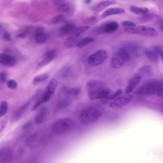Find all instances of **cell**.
<instances>
[{
    "instance_id": "6",
    "label": "cell",
    "mask_w": 163,
    "mask_h": 163,
    "mask_svg": "<svg viewBox=\"0 0 163 163\" xmlns=\"http://www.w3.org/2000/svg\"><path fill=\"white\" fill-rule=\"evenodd\" d=\"M54 4L56 6L58 10L71 16L74 13L75 7L74 3L70 0H52Z\"/></svg>"
},
{
    "instance_id": "50",
    "label": "cell",
    "mask_w": 163,
    "mask_h": 163,
    "mask_svg": "<svg viewBox=\"0 0 163 163\" xmlns=\"http://www.w3.org/2000/svg\"><path fill=\"white\" fill-rule=\"evenodd\" d=\"M162 1L163 2V0H162Z\"/></svg>"
},
{
    "instance_id": "22",
    "label": "cell",
    "mask_w": 163,
    "mask_h": 163,
    "mask_svg": "<svg viewBox=\"0 0 163 163\" xmlns=\"http://www.w3.org/2000/svg\"><path fill=\"white\" fill-rule=\"evenodd\" d=\"M48 115V110L46 108H43L39 111L35 118V123L37 125L44 123L46 121Z\"/></svg>"
},
{
    "instance_id": "31",
    "label": "cell",
    "mask_w": 163,
    "mask_h": 163,
    "mask_svg": "<svg viewBox=\"0 0 163 163\" xmlns=\"http://www.w3.org/2000/svg\"><path fill=\"white\" fill-rule=\"evenodd\" d=\"M38 136V133H36L30 135L25 140V145L29 146L32 145L36 140Z\"/></svg>"
},
{
    "instance_id": "17",
    "label": "cell",
    "mask_w": 163,
    "mask_h": 163,
    "mask_svg": "<svg viewBox=\"0 0 163 163\" xmlns=\"http://www.w3.org/2000/svg\"><path fill=\"white\" fill-rule=\"evenodd\" d=\"M125 12V10L123 8L118 7L109 8L102 14L101 16V18L102 19H105L109 16L121 14L124 13Z\"/></svg>"
},
{
    "instance_id": "34",
    "label": "cell",
    "mask_w": 163,
    "mask_h": 163,
    "mask_svg": "<svg viewBox=\"0 0 163 163\" xmlns=\"http://www.w3.org/2000/svg\"><path fill=\"white\" fill-rule=\"evenodd\" d=\"M72 69V67H66L64 70L62 74V76L64 78H69L72 76L73 74Z\"/></svg>"
},
{
    "instance_id": "19",
    "label": "cell",
    "mask_w": 163,
    "mask_h": 163,
    "mask_svg": "<svg viewBox=\"0 0 163 163\" xmlns=\"http://www.w3.org/2000/svg\"><path fill=\"white\" fill-rule=\"evenodd\" d=\"M57 84V80L55 79H52L48 85L44 94L51 98L52 97L55 92Z\"/></svg>"
},
{
    "instance_id": "3",
    "label": "cell",
    "mask_w": 163,
    "mask_h": 163,
    "mask_svg": "<svg viewBox=\"0 0 163 163\" xmlns=\"http://www.w3.org/2000/svg\"><path fill=\"white\" fill-rule=\"evenodd\" d=\"M74 124L72 120L70 118H64L58 119L53 123L51 126L52 131L57 134H63L71 130Z\"/></svg>"
},
{
    "instance_id": "39",
    "label": "cell",
    "mask_w": 163,
    "mask_h": 163,
    "mask_svg": "<svg viewBox=\"0 0 163 163\" xmlns=\"http://www.w3.org/2000/svg\"><path fill=\"white\" fill-rule=\"evenodd\" d=\"M7 119L6 117L4 118L0 122V132L1 133L4 129L7 123Z\"/></svg>"
},
{
    "instance_id": "38",
    "label": "cell",
    "mask_w": 163,
    "mask_h": 163,
    "mask_svg": "<svg viewBox=\"0 0 163 163\" xmlns=\"http://www.w3.org/2000/svg\"><path fill=\"white\" fill-rule=\"evenodd\" d=\"M121 24L123 26L126 27H132L136 26V24L134 22L129 21H124Z\"/></svg>"
},
{
    "instance_id": "40",
    "label": "cell",
    "mask_w": 163,
    "mask_h": 163,
    "mask_svg": "<svg viewBox=\"0 0 163 163\" xmlns=\"http://www.w3.org/2000/svg\"><path fill=\"white\" fill-rule=\"evenodd\" d=\"M140 71L143 74H148L151 72V68L149 65L144 66L141 68Z\"/></svg>"
},
{
    "instance_id": "27",
    "label": "cell",
    "mask_w": 163,
    "mask_h": 163,
    "mask_svg": "<svg viewBox=\"0 0 163 163\" xmlns=\"http://www.w3.org/2000/svg\"><path fill=\"white\" fill-rule=\"evenodd\" d=\"M94 39L90 37L84 38L79 41L76 44L77 47L81 48L86 45L89 44L94 41Z\"/></svg>"
},
{
    "instance_id": "1",
    "label": "cell",
    "mask_w": 163,
    "mask_h": 163,
    "mask_svg": "<svg viewBox=\"0 0 163 163\" xmlns=\"http://www.w3.org/2000/svg\"><path fill=\"white\" fill-rule=\"evenodd\" d=\"M130 55L125 48H121L116 50L111 58V66L114 69L122 67L130 59Z\"/></svg>"
},
{
    "instance_id": "44",
    "label": "cell",
    "mask_w": 163,
    "mask_h": 163,
    "mask_svg": "<svg viewBox=\"0 0 163 163\" xmlns=\"http://www.w3.org/2000/svg\"><path fill=\"white\" fill-rule=\"evenodd\" d=\"M7 75L4 72H2L0 74V82L1 83H4L6 79Z\"/></svg>"
},
{
    "instance_id": "42",
    "label": "cell",
    "mask_w": 163,
    "mask_h": 163,
    "mask_svg": "<svg viewBox=\"0 0 163 163\" xmlns=\"http://www.w3.org/2000/svg\"><path fill=\"white\" fill-rule=\"evenodd\" d=\"M3 37L5 40L7 41H10L11 40L10 34L5 31H3Z\"/></svg>"
},
{
    "instance_id": "32",
    "label": "cell",
    "mask_w": 163,
    "mask_h": 163,
    "mask_svg": "<svg viewBox=\"0 0 163 163\" xmlns=\"http://www.w3.org/2000/svg\"><path fill=\"white\" fill-rule=\"evenodd\" d=\"M8 111L7 103L6 101H2L0 106V116L2 117L6 114Z\"/></svg>"
},
{
    "instance_id": "16",
    "label": "cell",
    "mask_w": 163,
    "mask_h": 163,
    "mask_svg": "<svg viewBox=\"0 0 163 163\" xmlns=\"http://www.w3.org/2000/svg\"><path fill=\"white\" fill-rule=\"evenodd\" d=\"M76 28L75 24L67 23L63 25L59 30L60 36L64 37L72 34Z\"/></svg>"
},
{
    "instance_id": "25",
    "label": "cell",
    "mask_w": 163,
    "mask_h": 163,
    "mask_svg": "<svg viewBox=\"0 0 163 163\" xmlns=\"http://www.w3.org/2000/svg\"><path fill=\"white\" fill-rule=\"evenodd\" d=\"M130 9L132 13L137 15H147L149 13V10L147 8L132 6L130 7Z\"/></svg>"
},
{
    "instance_id": "7",
    "label": "cell",
    "mask_w": 163,
    "mask_h": 163,
    "mask_svg": "<svg viewBox=\"0 0 163 163\" xmlns=\"http://www.w3.org/2000/svg\"><path fill=\"white\" fill-rule=\"evenodd\" d=\"M107 58V54L106 51L100 49L90 56L87 58V61L90 65L95 66L104 62Z\"/></svg>"
},
{
    "instance_id": "18",
    "label": "cell",
    "mask_w": 163,
    "mask_h": 163,
    "mask_svg": "<svg viewBox=\"0 0 163 163\" xmlns=\"http://www.w3.org/2000/svg\"><path fill=\"white\" fill-rule=\"evenodd\" d=\"M56 51L55 49L48 51L45 55L44 59L39 64V66H44L52 61L56 57Z\"/></svg>"
},
{
    "instance_id": "48",
    "label": "cell",
    "mask_w": 163,
    "mask_h": 163,
    "mask_svg": "<svg viewBox=\"0 0 163 163\" xmlns=\"http://www.w3.org/2000/svg\"><path fill=\"white\" fill-rule=\"evenodd\" d=\"M161 58L162 59V61L163 62V53L161 55Z\"/></svg>"
},
{
    "instance_id": "28",
    "label": "cell",
    "mask_w": 163,
    "mask_h": 163,
    "mask_svg": "<svg viewBox=\"0 0 163 163\" xmlns=\"http://www.w3.org/2000/svg\"><path fill=\"white\" fill-rule=\"evenodd\" d=\"M90 28L89 26H85V25L76 28L71 34V36L78 38L82 33L87 30Z\"/></svg>"
},
{
    "instance_id": "49",
    "label": "cell",
    "mask_w": 163,
    "mask_h": 163,
    "mask_svg": "<svg viewBox=\"0 0 163 163\" xmlns=\"http://www.w3.org/2000/svg\"><path fill=\"white\" fill-rule=\"evenodd\" d=\"M161 29L163 31V25H161Z\"/></svg>"
},
{
    "instance_id": "12",
    "label": "cell",
    "mask_w": 163,
    "mask_h": 163,
    "mask_svg": "<svg viewBox=\"0 0 163 163\" xmlns=\"http://www.w3.org/2000/svg\"><path fill=\"white\" fill-rule=\"evenodd\" d=\"M32 100L27 101L14 113L12 119L13 121H18L23 116L30 105Z\"/></svg>"
},
{
    "instance_id": "20",
    "label": "cell",
    "mask_w": 163,
    "mask_h": 163,
    "mask_svg": "<svg viewBox=\"0 0 163 163\" xmlns=\"http://www.w3.org/2000/svg\"><path fill=\"white\" fill-rule=\"evenodd\" d=\"M47 38V35L43 28L40 27L37 28L35 33V40L37 43H43Z\"/></svg>"
},
{
    "instance_id": "47",
    "label": "cell",
    "mask_w": 163,
    "mask_h": 163,
    "mask_svg": "<svg viewBox=\"0 0 163 163\" xmlns=\"http://www.w3.org/2000/svg\"><path fill=\"white\" fill-rule=\"evenodd\" d=\"M92 0H84V3L87 4H90Z\"/></svg>"
},
{
    "instance_id": "43",
    "label": "cell",
    "mask_w": 163,
    "mask_h": 163,
    "mask_svg": "<svg viewBox=\"0 0 163 163\" xmlns=\"http://www.w3.org/2000/svg\"><path fill=\"white\" fill-rule=\"evenodd\" d=\"M152 49L155 51L158 55H161L163 53V50L162 49L158 46H154L152 48Z\"/></svg>"
},
{
    "instance_id": "2",
    "label": "cell",
    "mask_w": 163,
    "mask_h": 163,
    "mask_svg": "<svg viewBox=\"0 0 163 163\" xmlns=\"http://www.w3.org/2000/svg\"><path fill=\"white\" fill-rule=\"evenodd\" d=\"M101 111L98 108L90 107L83 110L79 116L80 122L86 124L95 122L101 117Z\"/></svg>"
},
{
    "instance_id": "46",
    "label": "cell",
    "mask_w": 163,
    "mask_h": 163,
    "mask_svg": "<svg viewBox=\"0 0 163 163\" xmlns=\"http://www.w3.org/2000/svg\"><path fill=\"white\" fill-rule=\"evenodd\" d=\"M16 36L19 38L23 39L26 37V34L24 32L21 33L17 35Z\"/></svg>"
},
{
    "instance_id": "11",
    "label": "cell",
    "mask_w": 163,
    "mask_h": 163,
    "mask_svg": "<svg viewBox=\"0 0 163 163\" xmlns=\"http://www.w3.org/2000/svg\"><path fill=\"white\" fill-rule=\"evenodd\" d=\"M117 3L115 0H105L93 5L91 8L92 10L99 13L104 10L107 7Z\"/></svg>"
},
{
    "instance_id": "14",
    "label": "cell",
    "mask_w": 163,
    "mask_h": 163,
    "mask_svg": "<svg viewBox=\"0 0 163 163\" xmlns=\"http://www.w3.org/2000/svg\"><path fill=\"white\" fill-rule=\"evenodd\" d=\"M13 158V153L9 148H5L0 151V163H9Z\"/></svg>"
},
{
    "instance_id": "5",
    "label": "cell",
    "mask_w": 163,
    "mask_h": 163,
    "mask_svg": "<svg viewBox=\"0 0 163 163\" xmlns=\"http://www.w3.org/2000/svg\"><path fill=\"white\" fill-rule=\"evenodd\" d=\"M125 31L128 33L149 37H155L158 35V32L155 29L144 26L126 27L125 29Z\"/></svg>"
},
{
    "instance_id": "4",
    "label": "cell",
    "mask_w": 163,
    "mask_h": 163,
    "mask_svg": "<svg viewBox=\"0 0 163 163\" xmlns=\"http://www.w3.org/2000/svg\"><path fill=\"white\" fill-rule=\"evenodd\" d=\"M158 83L154 80H149L143 84L136 91L137 95L147 96L157 93Z\"/></svg>"
},
{
    "instance_id": "26",
    "label": "cell",
    "mask_w": 163,
    "mask_h": 163,
    "mask_svg": "<svg viewBox=\"0 0 163 163\" xmlns=\"http://www.w3.org/2000/svg\"><path fill=\"white\" fill-rule=\"evenodd\" d=\"M145 54L151 61L156 62L157 61L158 55L153 49H148L145 51Z\"/></svg>"
},
{
    "instance_id": "37",
    "label": "cell",
    "mask_w": 163,
    "mask_h": 163,
    "mask_svg": "<svg viewBox=\"0 0 163 163\" xmlns=\"http://www.w3.org/2000/svg\"><path fill=\"white\" fill-rule=\"evenodd\" d=\"M7 85V87L10 89H14L17 87V83L15 80H10L8 81Z\"/></svg>"
},
{
    "instance_id": "9",
    "label": "cell",
    "mask_w": 163,
    "mask_h": 163,
    "mask_svg": "<svg viewBox=\"0 0 163 163\" xmlns=\"http://www.w3.org/2000/svg\"><path fill=\"white\" fill-rule=\"evenodd\" d=\"M119 25L116 21H111L100 25L97 29V31L100 33H110L115 31L118 28Z\"/></svg>"
},
{
    "instance_id": "45",
    "label": "cell",
    "mask_w": 163,
    "mask_h": 163,
    "mask_svg": "<svg viewBox=\"0 0 163 163\" xmlns=\"http://www.w3.org/2000/svg\"><path fill=\"white\" fill-rule=\"evenodd\" d=\"M31 124V121H28L26 123H25L23 127V129H27L30 126Z\"/></svg>"
},
{
    "instance_id": "36",
    "label": "cell",
    "mask_w": 163,
    "mask_h": 163,
    "mask_svg": "<svg viewBox=\"0 0 163 163\" xmlns=\"http://www.w3.org/2000/svg\"><path fill=\"white\" fill-rule=\"evenodd\" d=\"M123 93V90L121 89H119L111 95H109L106 99L108 100H113L119 97Z\"/></svg>"
},
{
    "instance_id": "13",
    "label": "cell",
    "mask_w": 163,
    "mask_h": 163,
    "mask_svg": "<svg viewBox=\"0 0 163 163\" xmlns=\"http://www.w3.org/2000/svg\"><path fill=\"white\" fill-rule=\"evenodd\" d=\"M16 59L13 56L2 53L0 55V63L7 67L14 66L16 62Z\"/></svg>"
},
{
    "instance_id": "29",
    "label": "cell",
    "mask_w": 163,
    "mask_h": 163,
    "mask_svg": "<svg viewBox=\"0 0 163 163\" xmlns=\"http://www.w3.org/2000/svg\"><path fill=\"white\" fill-rule=\"evenodd\" d=\"M48 78V76L46 74L38 76L35 77L33 80V84L36 85L39 83L46 81Z\"/></svg>"
},
{
    "instance_id": "30",
    "label": "cell",
    "mask_w": 163,
    "mask_h": 163,
    "mask_svg": "<svg viewBox=\"0 0 163 163\" xmlns=\"http://www.w3.org/2000/svg\"><path fill=\"white\" fill-rule=\"evenodd\" d=\"M77 38L72 36L68 38L64 42V46L68 49H70L73 47L75 45Z\"/></svg>"
},
{
    "instance_id": "21",
    "label": "cell",
    "mask_w": 163,
    "mask_h": 163,
    "mask_svg": "<svg viewBox=\"0 0 163 163\" xmlns=\"http://www.w3.org/2000/svg\"><path fill=\"white\" fill-rule=\"evenodd\" d=\"M63 91L66 96L74 99L78 97L80 95L81 89L79 87L72 88L65 87L63 89Z\"/></svg>"
},
{
    "instance_id": "35",
    "label": "cell",
    "mask_w": 163,
    "mask_h": 163,
    "mask_svg": "<svg viewBox=\"0 0 163 163\" xmlns=\"http://www.w3.org/2000/svg\"><path fill=\"white\" fill-rule=\"evenodd\" d=\"M156 93L160 97L163 99V80L158 83Z\"/></svg>"
},
{
    "instance_id": "10",
    "label": "cell",
    "mask_w": 163,
    "mask_h": 163,
    "mask_svg": "<svg viewBox=\"0 0 163 163\" xmlns=\"http://www.w3.org/2000/svg\"><path fill=\"white\" fill-rule=\"evenodd\" d=\"M132 98L133 96L131 95L119 97L110 103V107L113 108L121 107L129 103Z\"/></svg>"
},
{
    "instance_id": "23",
    "label": "cell",
    "mask_w": 163,
    "mask_h": 163,
    "mask_svg": "<svg viewBox=\"0 0 163 163\" xmlns=\"http://www.w3.org/2000/svg\"><path fill=\"white\" fill-rule=\"evenodd\" d=\"M73 99L71 97L66 96L58 102L56 107V111L61 110L69 106Z\"/></svg>"
},
{
    "instance_id": "8",
    "label": "cell",
    "mask_w": 163,
    "mask_h": 163,
    "mask_svg": "<svg viewBox=\"0 0 163 163\" xmlns=\"http://www.w3.org/2000/svg\"><path fill=\"white\" fill-rule=\"evenodd\" d=\"M111 90L105 86L88 92V96L92 100L106 99L110 95Z\"/></svg>"
},
{
    "instance_id": "15",
    "label": "cell",
    "mask_w": 163,
    "mask_h": 163,
    "mask_svg": "<svg viewBox=\"0 0 163 163\" xmlns=\"http://www.w3.org/2000/svg\"><path fill=\"white\" fill-rule=\"evenodd\" d=\"M141 80V76L139 75L134 76L129 81L126 90L127 94L132 92L139 84Z\"/></svg>"
},
{
    "instance_id": "33",
    "label": "cell",
    "mask_w": 163,
    "mask_h": 163,
    "mask_svg": "<svg viewBox=\"0 0 163 163\" xmlns=\"http://www.w3.org/2000/svg\"><path fill=\"white\" fill-rule=\"evenodd\" d=\"M66 21L64 16L63 15H59L55 16L51 20V23L52 24H56Z\"/></svg>"
},
{
    "instance_id": "24",
    "label": "cell",
    "mask_w": 163,
    "mask_h": 163,
    "mask_svg": "<svg viewBox=\"0 0 163 163\" xmlns=\"http://www.w3.org/2000/svg\"><path fill=\"white\" fill-rule=\"evenodd\" d=\"M105 85V83L101 81L91 80L87 83V88L88 92H89Z\"/></svg>"
},
{
    "instance_id": "41",
    "label": "cell",
    "mask_w": 163,
    "mask_h": 163,
    "mask_svg": "<svg viewBox=\"0 0 163 163\" xmlns=\"http://www.w3.org/2000/svg\"><path fill=\"white\" fill-rule=\"evenodd\" d=\"M97 18L96 17L93 16L90 17V18L86 20L85 23L88 24H93L97 22Z\"/></svg>"
}]
</instances>
